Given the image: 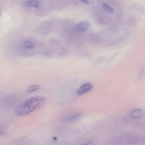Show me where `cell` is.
Returning a JSON list of instances; mask_svg holds the SVG:
<instances>
[{
  "label": "cell",
  "mask_w": 145,
  "mask_h": 145,
  "mask_svg": "<svg viewBox=\"0 0 145 145\" xmlns=\"http://www.w3.org/2000/svg\"><path fill=\"white\" fill-rule=\"evenodd\" d=\"M27 5L31 8H37L39 5V1L38 0H29L27 2Z\"/></svg>",
  "instance_id": "cell-8"
},
{
  "label": "cell",
  "mask_w": 145,
  "mask_h": 145,
  "mask_svg": "<svg viewBox=\"0 0 145 145\" xmlns=\"http://www.w3.org/2000/svg\"><path fill=\"white\" fill-rule=\"evenodd\" d=\"M144 116V111L142 109H134L130 112V116L134 119H140Z\"/></svg>",
  "instance_id": "cell-5"
},
{
  "label": "cell",
  "mask_w": 145,
  "mask_h": 145,
  "mask_svg": "<svg viewBox=\"0 0 145 145\" xmlns=\"http://www.w3.org/2000/svg\"><path fill=\"white\" fill-rule=\"evenodd\" d=\"M102 7H103V10H105L106 12L109 13V14H113V13H114V10H113V8H112V7H110L109 4H106V3H104V4H103V5H102Z\"/></svg>",
  "instance_id": "cell-9"
},
{
  "label": "cell",
  "mask_w": 145,
  "mask_h": 145,
  "mask_svg": "<svg viewBox=\"0 0 145 145\" xmlns=\"http://www.w3.org/2000/svg\"><path fill=\"white\" fill-rule=\"evenodd\" d=\"M82 115V113H74V114L72 115V116H69L68 117L65 118L64 121L65 122H72V121H74V120H77L78 118H80V116Z\"/></svg>",
  "instance_id": "cell-6"
},
{
  "label": "cell",
  "mask_w": 145,
  "mask_h": 145,
  "mask_svg": "<svg viewBox=\"0 0 145 145\" xmlns=\"http://www.w3.org/2000/svg\"><path fill=\"white\" fill-rule=\"evenodd\" d=\"M89 25L90 24L88 21H82L75 26V31L76 33H84L89 29Z\"/></svg>",
  "instance_id": "cell-4"
},
{
  "label": "cell",
  "mask_w": 145,
  "mask_h": 145,
  "mask_svg": "<svg viewBox=\"0 0 145 145\" xmlns=\"http://www.w3.org/2000/svg\"><path fill=\"white\" fill-rule=\"evenodd\" d=\"M93 88V85L91 83H86L82 85L78 89L77 91H76V94L78 96H83V95L86 94L89 91H90Z\"/></svg>",
  "instance_id": "cell-3"
},
{
  "label": "cell",
  "mask_w": 145,
  "mask_h": 145,
  "mask_svg": "<svg viewBox=\"0 0 145 145\" xmlns=\"http://www.w3.org/2000/svg\"><path fill=\"white\" fill-rule=\"evenodd\" d=\"M83 145H94V143L91 141H89V142H87L84 143Z\"/></svg>",
  "instance_id": "cell-10"
},
{
  "label": "cell",
  "mask_w": 145,
  "mask_h": 145,
  "mask_svg": "<svg viewBox=\"0 0 145 145\" xmlns=\"http://www.w3.org/2000/svg\"><path fill=\"white\" fill-rule=\"evenodd\" d=\"M19 48L24 50H31L35 48V43L31 40H24L20 42Z\"/></svg>",
  "instance_id": "cell-2"
},
{
  "label": "cell",
  "mask_w": 145,
  "mask_h": 145,
  "mask_svg": "<svg viewBox=\"0 0 145 145\" xmlns=\"http://www.w3.org/2000/svg\"><path fill=\"white\" fill-rule=\"evenodd\" d=\"M40 86L38 84H33V85H31L27 89V93H33L34 92H36L40 90Z\"/></svg>",
  "instance_id": "cell-7"
},
{
  "label": "cell",
  "mask_w": 145,
  "mask_h": 145,
  "mask_svg": "<svg viewBox=\"0 0 145 145\" xmlns=\"http://www.w3.org/2000/svg\"><path fill=\"white\" fill-rule=\"evenodd\" d=\"M79 1H82V2L84 3V4H89V0H79Z\"/></svg>",
  "instance_id": "cell-11"
},
{
  "label": "cell",
  "mask_w": 145,
  "mask_h": 145,
  "mask_svg": "<svg viewBox=\"0 0 145 145\" xmlns=\"http://www.w3.org/2000/svg\"><path fill=\"white\" fill-rule=\"evenodd\" d=\"M47 99L44 96H37L28 99L21 103L15 110L17 116H25L40 108L45 104Z\"/></svg>",
  "instance_id": "cell-1"
}]
</instances>
